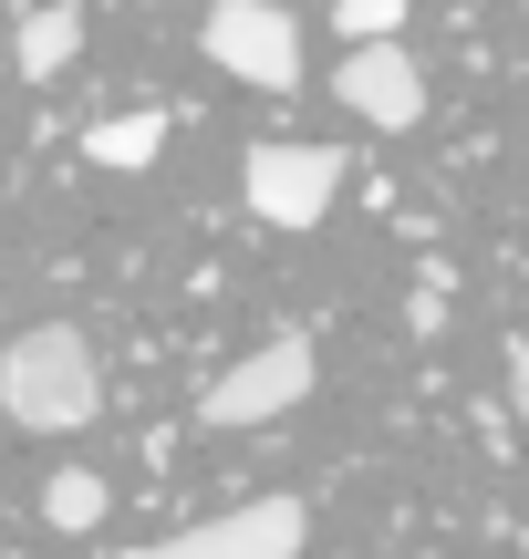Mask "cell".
Masks as SVG:
<instances>
[{"label":"cell","mask_w":529,"mask_h":559,"mask_svg":"<svg viewBox=\"0 0 529 559\" xmlns=\"http://www.w3.org/2000/svg\"><path fill=\"white\" fill-rule=\"evenodd\" d=\"M0 415L21 436H73L104 415V362L73 321H32V332L0 342Z\"/></svg>","instance_id":"obj_1"},{"label":"cell","mask_w":529,"mask_h":559,"mask_svg":"<svg viewBox=\"0 0 529 559\" xmlns=\"http://www.w3.org/2000/svg\"><path fill=\"white\" fill-rule=\"evenodd\" d=\"M198 52L219 62L228 83H249V94H291V83H302V21H291L281 0H208Z\"/></svg>","instance_id":"obj_2"},{"label":"cell","mask_w":529,"mask_h":559,"mask_svg":"<svg viewBox=\"0 0 529 559\" xmlns=\"http://www.w3.org/2000/svg\"><path fill=\"white\" fill-rule=\"evenodd\" d=\"M311 373H322V353H311L302 332H270L249 362H228L219 383L198 394V425H219V436H249V425H281L291 404L311 394Z\"/></svg>","instance_id":"obj_3"},{"label":"cell","mask_w":529,"mask_h":559,"mask_svg":"<svg viewBox=\"0 0 529 559\" xmlns=\"http://www.w3.org/2000/svg\"><path fill=\"white\" fill-rule=\"evenodd\" d=\"M239 187H249V218L260 228H322L332 218V198H343V156L332 145H291V135H270V145H249L239 156Z\"/></svg>","instance_id":"obj_4"},{"label":"cell","mask_w":529,"mask_h":559,"mask_svg":"<svg viewBox=\"0 0 529 559\" xmlns=\"http://www.w3.org/2000/svg\"><path fill=\"white\" fill-rule=\"evenodd\" d=\"M302 539H311L302 498H249V508H219V519L177 528L156 549H125V559H302Z\"/></svg>","instance_id":"obj_5"},{"label":"cell","mask_w":529,"mask_h":559,"mask_svg":"<svg viewBox=\"0 0 529 559\" xmlns=\"http://www.w3.org/2000/svg\"><path fill=\"white\" fill-rule=\"evenodd\" d=\"M332 104L364 115L374 135H415V115H426V73H415L405 41H353V52L332 62Z\"/></svg>","instance_id":"obj_6"},{"label":"cell","mask_w":529,"mask_h":559,"mask_svg":"<svg viewBox=\"0 0 529 559\" xmlns=\"http://www.w3.org/2000/svg\"><path fill=\"white\" fill-rule=\"evenodd\" d=\"M73 52H83V11H73V0H42V11L21 21V41H11V62H21L32 83H52Z\"/></svg>","instance_id":"obj_7"},{"label":"cell","mask_w":529,"mask_h":559,"mask_svg":"<svg viewBox=\"0 0 529 559\" xmlns=\"http://www.w3.org/2000/svg\"><path fill=\"white\" fill-rule=\"evenodd\" d=\"M83 156H94L104 177H136V166L166 156V115H104V124H83Z\"/></svg>","instance_id":"obj_8"},{"label":"cell","mask_w":529,"mask_h":559,"mask_svg":"<svg viewBox=\"0 0 529 559\" xmlns=\"http://www.w3.org/2000/svg\"><path fill=\"white\" fill-rule=\"evenodd\" d=\"M104 508H115V487H104L94 466H52V487H42V519H52L62 539H83V528H104Z\"/></svg>","instance_id":"obj_9"},{"label":"cell","mask_w":529,"mask_h":559,"mask_svg":"<svg viewBox=\"0 0 529 559\" xmlns=\"http://www.w3.org/2000/svg\"><path fill=\"white\" fill-rule=\"evenodd\" d=\"M405 11H415V0H332V32H343V41H395Z\"/></svg>","instance_id":"obj_10"}]
</instances>
